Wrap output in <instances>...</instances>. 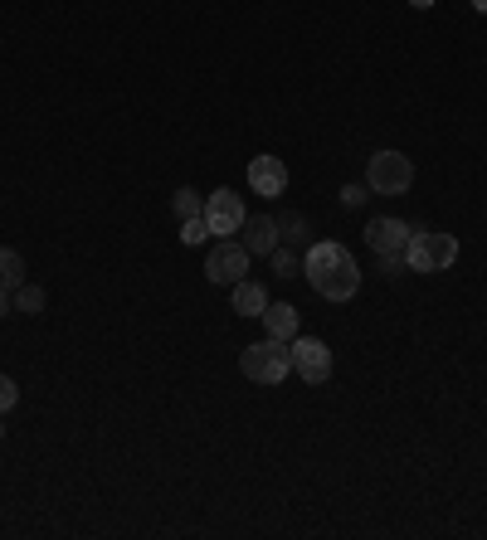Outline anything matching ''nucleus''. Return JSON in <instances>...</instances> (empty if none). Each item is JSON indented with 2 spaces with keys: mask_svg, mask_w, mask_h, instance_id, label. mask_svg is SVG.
I'll use <instances>...</instances> for the list:
<instances>
[{
  "mask_svg": "<svg viewBox=\"0 0 487 540\" xmlns=\"http://www.w3.org/2000/svg\"><path fill=\"white\" fill-rule=\"evenodd\" d=\"M302 278L327 302H351L361 292V268H356L351 249H341V244H312L302 258Z\"/></svg>",
  "mask_w": 487,
  "mask_h": 540,
  "instance_id": "1",
  "label": "nucleus"
},
{
  "mask_svg": "<svg viewBox=\"0 0 487 540\" xmlns=\"http://www.w3.org/2000/svg\"><path fill=\"white\" fill-rule=\"evenodd\" d=\"M239 370H244V380H254V385H283V380L293 375V346L278 341V336H263L254 346H244Z\"/></svg>",
  "mask_w": 487,
  "mask_h": 540,
  "instance_id": "2",
  "label": "nucleus"
},
{
  "mask_svg": "<svg viewBox=\"0 0 487 540\" xmlns=\"http://www.w3.org/2000/svg\"><path fill=\"white\" fill-rule=\"evenodd\" d=\"M453 258H458V239L453 234H444V229H414L410 234L405 263L414 273H444V268H453Z\"/></svg>",
  "mask_w": 487,
  "mask_h": 540,
  "instance_id": "3",
  "label": "nucleus"
},
{
  "mask_svg": "<svg viewBox=\"0 0 487 540\" xmlns=\"http://www.w3.org/2000/svg\"><path fill=\"white\" fill-rule=\"evenodd\" d=\"M366 185H371L375 195H405L414 185V161L405 151H375L371 166H366Z\"/></svg>",
  "mask_w": 487,
  "mask_h": 540,
  "instance_id": "4",
  "label": "nucleus"
},
{
  "mask_svg": "<svg viewBox=\"0 0 487 540\" xmlns=\"http://www.w3.org/2000/svg\"><path fill=\"white\" fill-rule=\"evenodd\" d=\"M288 346H293V370H298L307 385H327V380H332V351H327L322 341H312V336H293Z\"/></svg>",
  "mask_w": 487,
  "mask_h": 540,
  "instance_id": "5",
  "label": "nucleus"
},
{
  "mask_svg": "<svg viewBox=\"0 0 487 540\" xmlns=\"http://www.w3.org/2000/svg\"><path fill=\"white\" fill-rule=\"evenodd\" d=\"M249 258H254V253L244 249V244H229V239H220V244L210 249V258H205V278H210V283H229V288H234V283L249 273Z\"/></svg>",
  "mask_w": 487,
  "mask_h": 540,
  "instance_id": "6",
  "label": "nucleus"
},
{
  "mask_svg": "<svg viewBox=\"0 0 487 540\" xmlns=\"http://www.w3.org/2000/svg\"><path fill=\"white\" fill-rule=\"evenodd\" d=\"M205 224H210V234H239V224H244V200H239V190H215V195H205Z\"/></svg>",
  "mask_w": 487,
  "mask_h": 540,
  "instance_id": "7",
  "label": "nucleus"
},
{
  "mask_svg": "<svg viewBox=\"0 0 487 540\" xmlns=\"http://www.w3.org/2000/svg\"><path fill=\"white\" fill-rule=\"evenodd\" d=\"M249 190L263 195V200H278V195L288 190V166H283V156H254V161H249Z\"/></svg>",
  "mask_w": 487,
  "mask_h": 540,
  "instance_id": "8",
  "label": "nucleus"
},
{
  "mask_svg": "<svg viewBox=\"0 0 487 540\" xmlns=\"http://www.w3.org/2000/svg\"><path fill=\"white\" fill-rule=\"evenodd\" d=\"M410 234H414V224H405V219H371V224H366V244H371L380 258H385V253H405L410 249Z\"/></svg>",
  "mask_w": 487,
  "mask_h": 540,
  "instance_id": "9",
  "label": "nucleus"
},
{
  "mask_svg": "<svg viewBox=\"0 0 487 540\" xmlns=\"http://www.w3.org/2000/svg\"><path fill=\"white\" fill-rule=\"evenodd\" d=\"M239 234H244V249L249 253H273L278 249V219L273 215H244Z\"/></svg>",
  "mask_w": 487,
  "mask_h": 540,
  "instance_id": "10",
  "label": "nucleus"
},
{
  "mask_svg": "<svg viewBox=\"0 0 487 540\" xmlns=\"http://www.w3.org/2000/svg\"><path fill=\"white\" fill-rule=\"evenodd\" d=\"M263 326H268V336L293 341V336H298V307H293V302H268V307H263Z\"/></svg>",
  "mask_w": 487,
  "mask_h": 540,
  "instance_id": "11",
  "label": "nucleus"
},
{
  "mask_svg": "<svg viewBox=\"0 0 487 540\" xmlns=\"http://www.w3.org/2000/svg\"><path fill=\"white\" fill-rule=\"evenodd\" d=\"M263 307H268V292L259 283H249V278H239L234 283V312L239 317H263Z\"/></svg>",
  "mask_w": 487,
  "mask_h": 540,
  "instance_id": "12",
  "label": "nucleus"
},
{
  "mask_svg": "<svg viewBox=\"0 0 487 540\" xmlns=\"http://www.w3.org/2000/svg\"><path fill=\"white\" fill-rule=\"evenodd\" d=\"M20 283H25V258L15 249H0V288L15 292Z\"/></svg>",
  "mask_w": 487,
  "mask_h": 540,
  "instance_id": "13",
  "label": "nucleus"
},
{
  "mask_svg": "<svg viewBox=\"0 0 487 540\" xmlns=\"http://www.w3.org/2000/svg\"><path fill=\"white\" fill-rule=\"evenodd\" d=\"M44 302H49V297H44V288H35V283H20V288H15V312H25V317H39Z\"/></svg>",
  "mask_w": 487,
  "mask_h": 540,
  "instance_id": "14",
  "label": "nucleus"
},
{
  "mask_svg": "<svg viewBox=\"0 0 487 540\" xmlns=\"http://www.w3.org/2000/svg\"><path fill=\"white\" fill-rule=\"evenodd\" d=\"M268 258H273V273L278 278H302V258L293 249H273Z\"/></svg>",
  "mask_w": 487,
  "mask_h": 540,
  "instance_id": "15",
  "label": "nucleus"
},
{
  "mask_svg": "<svg viewBox=\"0 0 487 540\" xmlns=\"http://www.w3.org/2000/svg\"><path fill=\"white\" fill-rule=\"evenodd\" d=\"M171 205H176V215L181 219H195V215H205V200H200V190H176V200H171Z\"/></svg>",
  "mask_w": 487,
  "mask_h": 540,
  "instance_id": "16",
  "label": "nucleus"
},
{
  "mask_svg": "<svg viewBox=\"0 0 487 540\" xmlns=\"http://www.w3.org/2000/svg\"><path fill=\"white\" fill-rule=\"evenodd\" d=\"M205 234H210V224H205V215L181 219V239H186V244H205Z\"/></svg>",
  "mask_w": 487,
  "mask_h": 540,
  "instance_id": "17",
  "label": "nucleus"
},
{
  "mask_svg": "<svg viewBox=\"0 0 487 540\" xmlns=\"http://www.w3.org/2000/svg\"><path fill=\"white\" fill-rule=\"evenodd\" d=\"M278 234H283V239H302V234H307V219H302V215H283V219H278Z\"/></svg>",
  "mask_w": 487,
  "mask_h": 540,
  "instance_id": "18",
  "label": "nucleus"
},
{
  "mask_svg": "<svg viewBox=\"0 0 487 540\" xmlns=\"http://www.w3.org/2000/svg\"><path fill=\"white\" fill-rule=\"evenodd\" d=\"M15 399H20V385H15L10 375H0V414H5V409H15Z\"/></svg>",
  "mask_w": 487,
  "mask_h": 540,
  "instance_id": "19",
  "label": "nucleus"
},
{
  "mask_svg": "<svg viewBox=\"0 0 487 540\" xmlns=\"http://www.w3.org/2000/svg\"><path fill=\"white\" fill-rule=\"evenodd\" d=\"M361 200H366V190H361V185H341V205H346V210H356Z\"/></svg>",
  "mask_w": 487,
  "mask_h": 540,
  "instance_id": "20",
  "label": "nucleus"
},
{
  "mask_svg": "<svg viewBox=\"0 0 487 540\" xmlns=\"http://www.w3.org/2000/svg\"><path fill=\"white\" fill-rule=\"evenodd\" d=\"M10 312H15V292L0 288V317H10Z\"/></svg>",
  "mask_w": 487,
  "mask_h": 540,
  "instance_id": "21",
  "label": "nucleus"
},
{
  "mask_svg": "<svg viewBox=\"0 0 487 540\" xmlns=\"http://www.w3.org/2000/svg\"><path fill=\"white\" fill-rule=\"evenodd\" d=\"M414 10H429V5H434V0H410Z\"/></svg>",
  "mask_w": 487,
  "mask_h": 540,
  "instance_id": "22",
  "label": "nucleus"
},
{
  "mask_svg": "<svg viewBox=\"0 0 487 540\" xmlns=\"http://www.w3.org/2000/svg\"><path fill=\"white\" fill-rule=\"evenodd\" d=\"M0 438H5V424H0Z\"/></svg>",
  "mask_w": 487,
  "mask_h": 540,
  "instance_id": "23",
  "label": "nucleus"
}]
</instances>
